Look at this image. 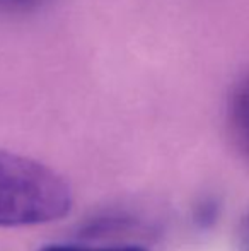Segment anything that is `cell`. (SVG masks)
<instances>
[{
    "label": "cell",
    "instance_id": "1",
    "mask_svg": "<svg viewBox=\"0 0 249 251\" xmlns=\"http://www.w3.org/2000/svg\"><path fill=\"white\" fill-rule=\"evenodd\" d=\"M68 183L48 166L0 149V227L60 221L72 210Z\"/></svg>",
    "mask_w": 249,
    "mask_h": 251
},
{
    "label": "cell",
    "instance_id": "2",
    "mask_svg": "<svg viewBox=\"0 0 249 251\" xmlns=\"http://www.w3.org/2000/svg\"><path fill=\"white\" fill-rule=\"evenodd\" d=\"M227 122L234 144L249 159V74L236 84L227 106Z\"/></svg>",
    "mask_w": 249,
    "mask_h": 251
},
{
    "label": "cell",
    "instance_id": "3",
    "mask_svg": "<svg viewBox=\"0 0 249 251\" xmlns=\"http://www.w3.org/2000/svg\"><path fill=\"white\" fill-rule=\"evenodd\" d=\"M46 0H0L2 16H26L40 9Z\"/></svg>",
    "mask_w": 249,
    "mask_h": 251
},
{
    "label": "cell",
    "instance_id": "4",
    "mask_svg": "<svg viewBox=\"0 0 249 251\" xmlns=\"http://www.w3.org/2000/svg\"><path fill=\"white\" fill-rule=\"evenodd\" d=\"M40 251H149L138 245L120 246H84V245H48Z\"/></svg>",
    "mask_w": 249,
    "mask_h": 251
},
{
    "label": "cell",
    "instance_id": "5",
    "mask_svg": "<svg viewBox=\"0 0 249 251\" xmlns=\"http://www.w3.org/2000/svg\"><path fill=\"white\" fill-rule=\"evenodd\" d=\"M237 250L249 251V214L241 221L239 229H237Z\"/></svg>",
    "mask_w": 249,
    "mask_h": 251
}]
</instances>
